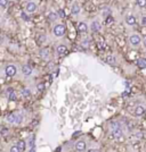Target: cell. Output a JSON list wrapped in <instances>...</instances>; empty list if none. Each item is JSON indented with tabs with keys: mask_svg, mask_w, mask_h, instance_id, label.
I'll return each instance as SVG.
<instances>
[{
	"mask_svg": "<svg viewBox=\"0 0 146 152\" xmlns=\"http://www.w3.org/2000/svg\"><path fill=\"white\" fill-rule=\"evenodd\" d=\"M54 34L56 36H63L65 34V26L63 24H57L55 27H54Z\"/></svg>",
	"mask_w": 146,
	"mask_h": 152,
	"instance_id": "6da1fadb",
	"label": "cell"
},
{
	"mask_svg": "<svg viewBox=\"0 0 146 152\" xmlns=\"http://www.w3.org/2000/svg\"><path fill=\"white\" fill-rule=\"evenodd\" d=\"M112 126H113V128H112V136L115 137V139L121 137L122 136V131H121L120 126L117 125L115 123H112Z\"/></svg>",
	"mask_w": 146,
	"mask_h": 152,
	"instance_id": "7a4b0ae2",
	"label": "cell"
},
{
	"mask_svg": "<svg viewBox=\"0 0 146 152\" xmlns=\"http://www.w3.org/2000/svg\"><path fill=\"white\" fill-rule=\"evenodd\" d=\"M16 72H17V69H16V67L13 66V65H8V66L5 68V73H6V75L9 76V77H11V76L15 75Z\"/></svg>",
	"mask_w": 146,
	"mask_h": 152,
	"instance_id": "3957f363",
	"label": "cell"
},
{
	"mask_svg": "<svg viewBox=\"0 0 146 152\" xmlns=\"http://www.w3.org/2000/svg\"><path fill=\"white\" fill-rule=\"evenodd\" d=\"M129 40H130V43H131L133 46H138V44L141 43V41H142V39H141V36H139L138 34H134V35H131Z\"/></svg>",
	"mask_w": 146,
	"mask_h": 152,
	"instance_id": "277c9868",
	"label": "cell"
},
{
	"mask_svg": "<svg viewBox=\"0 0 146 152\" xmlns=\"http://www.w3.org/2000/svg\"><path fill=\"white\" fill-rule=\"evenodd\" d=\"M87 145H86V142H83V141H78L77 143H75V149H77V151H85L87 148H86Z\"/></svg>",
	"mask_w": 146,
	"mask_h": 152,
	"instance_id": "5b68a950",
	"label": "cell"
},
{
	"mask_svg": "<svg viewBox=\"0 0 146 152\" xmlns=\"http://www.w3.org/2000/svg\"><path fill=\"white\" fill-rule=\"evenodd\" d=\"M22 73L25 76H30L32 74V68H31L29 65H24V66L22 67Z\"/></svg>",
	"mask_w": 146,
	"mask_h": 152,
	"instance_id": "8992f818",
	"label": "cell"
},
{
	"mask_svg": "<svg viewBox=\"0 0 146 152\" xmlns=\"http://www.w3.org/2000/svg\"><path fill=\"white\" fill-rule=\"evenodd\" d=\"M35 10H37V5L34 2H29L26 5V11L27 13H33Z\"/></svg>",
	"mask_w": 146,
	"mask_h": 152,
	"instance_id": "52a82bcc",
	"label": "cell"
},
{
	"mask_svg": "<svg viewBox=\"0 0 146 152\" xmlns=\"http://www.w3.org/2000/svg\"><path fill=\"white\" fill-rule=\"evenodd\" d=\"M101 30V23L97 22V20H94L91 23V31L93 32H98Z\"/></svg>",
	"mask_w": 146,
	"mask_h": 152,
	"instance_id": "ba28073f",
	"label": "cell"
},
{
	"mask_svg": "<svg viewBox=\"0 0 146 152\" xmlns=\"http://www.w3.org/2000/svg\"><path fill=\"white\" fill-rule=\"evenodd\" d=\"M135 114L136 116H143L145 114V108L143 106H137L135 109Z\"/></svg>",
	"mask_w": 146,
	"mask_h": 152,
	"instance_id": "9c48e42d",
	"label": "cell"
},
{
	"mask_svg": "<svg viewBox=\"0 0 146 152\" xmlns=\"http://www.w3.org/2000/svg\"><path fill=\"white\" fill-rule=\"evenodd\" d=\"M136 17L135 16H127L126 17V23L128 24V25H135L136 24Z\"/></svg>",
	"mask_w": 146,
	"mask_h": 152,
	"instance_id": "30bf717a",
	"label": "cell"
},
{
	"mask_svg": "<svg viewBox=\"0 0 146 152\" xmlns=\"http://www.w3.org/2000/svg\"><path fill=\"white\" fill-rule=\"evenodd\" d=\"M78 30H79L80 32H82V33H86V32L88 31V26H87L86 23L81 22V23H79V25H78Z\"/></svg>",
	"mask_w": 146,
	"mask_h": 152,
	"instance_id": "8fae6325",
	"label": "cell"
},
{
	"mask_svg": "<svg viewBox=\"0 0 146 152\" xmlns=\"http://www.w3.org/2000/svg\"><path fill=\"white\" fill-rule=\"evenodd\" d=\"M71 13H72L73 15H78V14L80 13V7H79V5H78V3H73Z\"/></svg>",
	"mask_w": 146,
	"mask_h": 152,
	"instance_id": "7c38bea8",
	"label": "cell"
},
{
	"mask_svg": "<svg viewBox=\"0 0 146 152\" xmlns=\"http://www.w3.org/2000/svg\"><path fill=\"white\" fill-rule=\"evenodd\" d=\"M6 119H7L8 123H14V124H15V120H16V114H9V115H7Z\"/></svg>",
	"mask_w": 146,
	"mask_h": 152,
	"instance_id": "4fadbf2b",
	"label": "cell"
},
{
	"mask_svg": "<svg viewBox=\"0 0 146 152\" xmlns=\"http://www.w3.org/2000/svg\"><path fill=\"white\" fill-rule=\"evenodd\" d=\"M58 14H56V13H54V11H51V13H49L48 14V18L51 20V22H54V20H56L57 18H58Z\"/></svg>",
	"mask_w": 146,
	"mask_h": 152,
	"instance_id": "5bb4252c",
	"label": "cell"
},
{
	"mask_svg": "<svg viewBox=\"0 0 146 152\" xmlns=\"http://www.w3.org/2000/svg\"><path fill=\"white\" fill-rule=\"evenodd\" d=\"M65 51H66V47H65L64 44H59V46L57 47V52H58L59 55L65 54Z\"/></svg>",
	"mask_w": 146,
	"mask_h": 152,
	"instance_id": "9a60e30c",
	"label": "cell"
},
{
	"mask_svg": "<svg viewBox=\"0 0 146 152\" xmlns=\"http://www.w3.org/2000/svg\"><path fill=\"white\" fill-rule=\"evenodd\" d=\"M22 95H23V98H30V95H31V91L29 90V89H23L22 90Z\"/></svg>",
	"mask_w": 146,
	"mask_h": 152,
	"instance_id": "2e32d148",
	"label": "cell"
},
{
	"mask_svg": "<svg viewBox=\"0 0 146 152\" xmlns=\"http://www.w3.org/2000/svg\"><path fill=\"white\" fill-rule=\"evenodd\" d=\"M137 65L141 68H146V59H138L137 60Z\"/></svg>",
	"mask_w": 146,
	"mask_h": 152,
	"instance_id": "e0dca14e",
	"label": "cell"
},
{
	"mask_svg": "<svg viewBox=\"0 0 146 152\" xmlns=\"http://www.w3.org/2000/svg\"><path fill=\"white\" fill-rule=\"evenodd\" d=\"M40 56H41L43 59H48V57H49V54H48V51H47L46 49H42V50L40 51Z\"/></svg>",
	"mask_w": 146,
	"mask_h": 152,
	"instance_id": "ac0fdd59",
	"label": "cell"
},
{
	"mask_svg": "<svg viewBox=\"0 0 146 152\" xmlns=\"http://www.w3.org/2000/svg\"><path fill=\"white\" fill-rule=\"evenodd\" d=\"M17 145L19 147V149H21L22 151H24V150H25V147H26V143H25L24 141H22V140H21V141H18V142H17Z\"/></svg>",
	"mask_w": 146,
	"mask_h": 152,
	"instance_id": "d6986e66",
	"label": "cell"
},
{
	"mask_svg": "<svg viewBox=\"0 0 146 152\" xmlns=\"http://www.w3.org/2000/svg\"><path fill=\"white\" fill-rule=\"evenodd\" d=\"M136 3L139 7H146V0H136Z\"/></svg>",
	"mask_w": 146,
	"mask_h": 152,
	"instance_id": "ffe728a7",
	"label": "cell"
},
{
	"mask_svg": "<svg viewBox=\"0 0 146 152\" xmlns=\"http://www.w3.org/2000/svg\"><path fill=\"white\" fill-rule=\"evenodd\" d=\"M107 61L110 63V65H115V57L114 56H110L107 58Z\"/></svg>",
	"mask_w": 146,
	"mask_h": 152,
	"instance_id": "44dd1931",
	"label": "cell"
},
{
	"mask_svg": "<svg viewBox=\"0 0 146 152\" xmlns=\"http://www.w3.org/2000/svg\"><path fill=\"white\" fill-rule=\"evenodd\" d=\"M22 115H19V114H16V120H15V124H21L22 123Z\"/></svg>",
	"mask_w": 146,
	"mask_h": 152,
	"instance_id": "7402d4cb",
	"label": "cell"
},
{
	"mask_svg": "<svg viewBox=\"0 0 146 152\" xmlns=\"http://www.w3.org/2000/svg\"><path fill=\"white\" fill-rule=\"evenodd\" d=\"M29 147H34V135H31L30 140H29Z\"/></svg>",
	"mask_w": 146,
	"mask_h": 152,
	"instance_id": "603a6c76",
	"label": "cell"
},
{
	"mask_svg": "<svg viewBox=\"0 0 146 152\" xmlns=\"http://www.w3.org/2000/svg\"><path fill=\"white\" fill-rule=\"evenodd\" d=\"M8 98H9V101H15V100H16V95H15L14 92L9 93V94H8Z\"/></svg>",
	"mask_w": 146,
	"mask_h": 152,
	"instance_id": "cb8c5ba5",
	"label": "cell"
},
{
	"mask_svg": "<svg viewBox=\"0 0 146 152\" xmlns=\"http://www.w3.org/2000/svg\"><path fill=\"white\" fill-rule=\"evenodd\" d=\"M19 151H22V150L19 149L18 145H15V147H13V148L10 149V152H19Z\"/></svg>",
	"mask_w": 146,
	"mask_h": 152,
	"instance_id": "d4e9b609",
	"label": "cell"
},
{
	"mask_svg": "<svg viewBox=\"0 0 146 152\" xmlns=\"http://www.w3.org/2000/svg\"><path fill=\"white\" fill-rule=\"evenodd\" d=\"M45 87H46V86H45V84H43V83H40V84H38V86H37V89H38L39 91H43V90H45Z\"/></svg>",
	"mask_w": 146,
	"mask_h": 152,
	"instance_id": "484cf974",
	"label": "cell"
},
{
	"mask_svg": "<svg viewBox=\"0 0 146 152\" xmlns=\"http://www.w3.org/2000/svg\"><path fill=\"white\" fill-rule=\"evenodd\" d=\"M7 3H8V0H0V6L2 8H5L7 6Z\"/></svg>",
	"mask_w": 146,
	"mask_h": 152,
	"instance_id": "4316f807",
	"label": "cell"
},
{
	"mask_svg": "<svg viewBox=\"0 0 146 152\" xmlns=\"http://www.w3.org/2000/svg\"><path fill=\"white\" fill-rule=\"evenodd\" d=\"M58 15H59L61 17H65V11L62 10V9H59V10H58Z\"/></svg>",
	"mask_w": 146,
	"mask_h": 152,
	"instance_id": "83f0119b",
	"label": "cell"
},
{
	"mask_svg": "<svg viewBox=\"0 0 146 152\" xmlns=\"http://www.w3.org/2000/svg\"><path fill=\"white\" fill-rule=\"evenodd\" d=\"M22 17L24 18V20H30V17H29V16H26V15H25V13H23V14H22Z\"/></svg>",
	"mask_w": 146,
	"mask_h": 152,
	"instance_id": "f1b7e54d",
	"label": "cell"
},
{
	"mask_svg": "<svg viewBox=\"0 0 146 152\" xmlns=\"http://www.w3.org/2000/svg\"><path fill=\"white\" fill-rule=\"evenodd\" d=\"M141 23H142L143 26H146V16H144V17L142 18V22H141Z\"/></svg>",
	"mask_w": 146,
	"mask_h": 152,
	"instance_id": "f546056e",
	"label": "cell"
},
{
	"mask_svg": "<svg viewBox=\"0 0 146 152\" xmlns=\"http://www.w3.org/2000/svg\"><path fill=\"white\" fill-rule=\"evenodd\" d=\"M1 133H2V135H3V134H6V133H7V130H6L5 127H2V132H1Z\"/></svg>",
	"mask_w": 146,
	"mask_h": 152,
	"instance_id": "4dcf8cb0",
	"label": "cell"
},
{
	"mask_svg": "<svg viewBox=\"0 0 146 152\" xmlns=\"http://www.w3.org/2000/svg\"><path fill=\"white\" fill-rule=\"evenodd\" d=\"M7 92H8V94H9V93L14 92V90H13V89H8V90H7Z\"/></svg>",
	"mask_w": 146,
	"mask_h": 152,
	"instance_id": "1f68e13d",
	"label": "cell"
},
{
	"mask_svg": "<svg viewBox=\"0 0 146 152\" xmlns=\"http://www.w3.org/2000/svg\"><path fill=\"white\" fill-rule=\"evenodd\" d=\"M125 83H126V84H125V85H126V87H129V86H130V84H129V82H125Z\"/></svg>",
	"mask_w": 146,
	"mask_h": 152,
	"instance_id": "d6a6232c",
	"label": "cell"
},
{
	"mask_svg": "<svg viewBox=\"0 0 146 152\" xmlns=\"http://www.w3.org/2000/svg\"><path fill=\"white\" fill-rule=\"evenodd\" d=\"M144 47H145V48H146V39H145V40H144Z\"/></svg>",
	"mask_w": 146,
	"mask_h": 152,
	"instance_id": "836d02e7",
	"label": "cell"
}]
</instances>
